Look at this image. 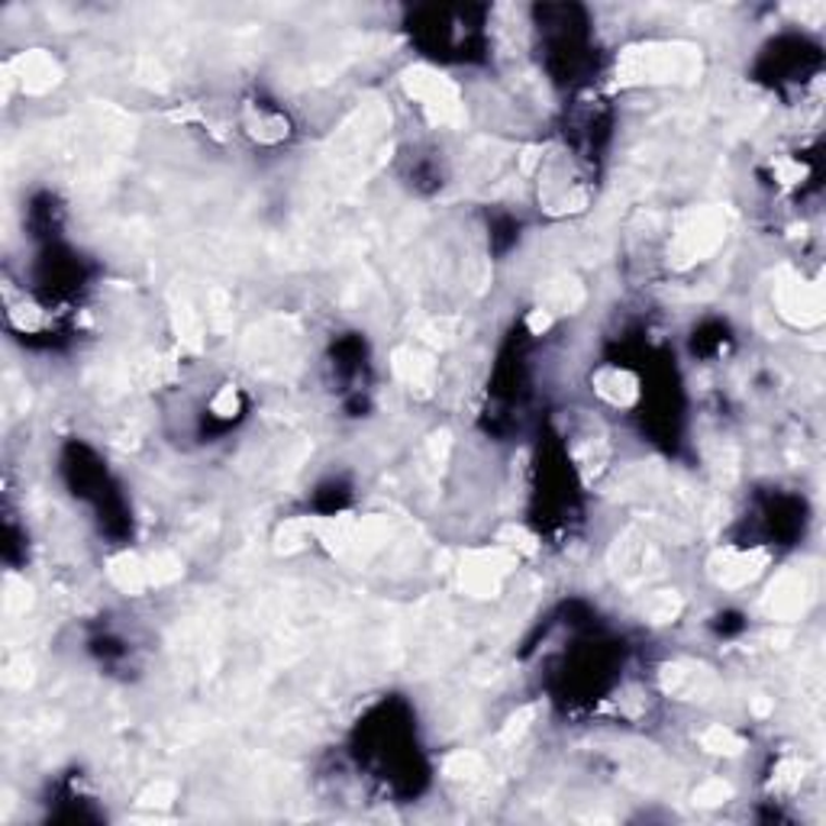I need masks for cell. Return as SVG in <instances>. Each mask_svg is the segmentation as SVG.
<instances>
[{"instance_id": "7a4b0ae2", "label": "cell", "mask_w": 826, "mask_h": 826, "mask_svg": "<svg viewBox=\"0 0 826 826\" xmlns=\"http://www.w3.org/2000/svg\"><path fill=\"white\" fill-rule=\"evenodd\" d=\"M411 95L420 101V107L436 120V123H455L462 120V103L455 88L446 78H436L429 72H416L411 85Z\"/></svg>"}, {"instance_id": "6da1fadb", "label": "cell", "mask_w": 826, "mask_h": 826, "mask_svg": "<svg viewBox=\"0 0 826 826\" xmlns=\"http://www.w3.org/2000/svg\"><path fill=\"white\" fill-rule=\"evenodd\" d=\"M694 52L681 46H649L646 55L633 52L626 62V75L642 82H675L691 72Z\"/></svg>"}, {"instance_id": "5b68a950", "label": "cell", "mask_w": 826, "mask_h": 826, "mask_svg": "<svg viewBox=\"0 0 826 826\" xmlns=\"http://www.w3.org/2000/svg\"><path fill=\"white\" fill-rule=\"evenodd\" d=\"M704 742H708V749H714V752H736L742 742L729 733V729H723V726H717V729H711L708 736H704Z\"/></svg>"}, {"instance_id": "277c9868", "label": "cell", "mask_w": 826, "mask_h": 826, "mask_svg": "<svg viewBox=\"0 0 826 826\" xmlns=\"http://www.w3.org/2000/svg\"><path fill=\"white\" fill-rule=\"evenodd\" d=\"M55 75H59L55 62L49 55H42V52H26L20 59V85H23V91L39 95V91H46V88L55 85Z\"/></svg>"}, {"instance_id": "8992f818", "label": "cell", "mask_w": 826, "mask_h": 826, "mask_svg": "<svg viewBox=\"0 0 826 826\" xmlns=\"http://www.w3.org/2000/svg\"><path fill=\"white\" fill-rule=\"evenodd\" d=\"M726 798H729V785H723L721 778H717V781H708V785L698 791V801H701V804H721Z\"/></svg>"}, {"instance_id": "3957f363", "label": "cell", "mask_w": 826, "mask_h": 826, "mask_svg": "<svg viewBox=\"0 0 826 826\" xmlns=\"http://www.w3.org/2000/svg\"><path fill=\"white\" fill-rule=\"evenodd\" d=\"M721 239H723V220L717 216V213L704 210V213H691V216L685 220V226L678 229L675 246H678L681 259L698 262V259H704L708 252H714Z\"/></svg>"}]
</instances>
